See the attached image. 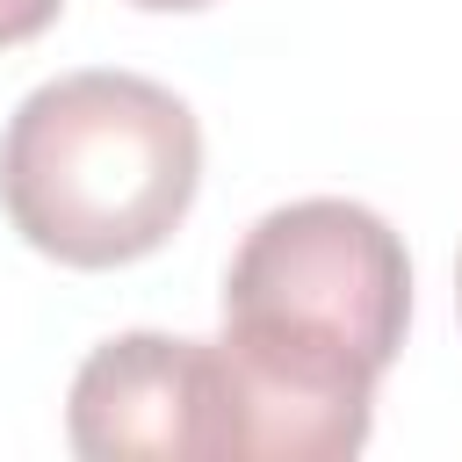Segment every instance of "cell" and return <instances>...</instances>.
<instances>
[{"instance_id": "1", "label": "cell", "mask_w": 462, "mask_h": 462, "mask_svg": "<svg viewBox=\"0 0 462 462\" xmlns=\"http://www.w3.org/2000/svg\"><path fill=\"white\" fill-rule=\"evenodd\" d=\"M411 325L404 238L346 195L267 209L224 267V462H346Z\"/></svg>"}, {"instance_id": "2", "label": "cell", "mask_w": 462, "mask_h": 462, "mask_svg": "<svg viewBox=\"0 0 462 462\" xmlns=\"http://www.w3.org/2000/svg\"><path fill=\"white\" fill-rule=\"evenodd\" d=\"M202 188L195 108L116 65L22 94L0 137V209L58 267H130L159 253Z\"/></svg>"}, {"instance_id": "3", "label": "cell", "mask_w": 462, "mask_h": 462, "mask_svg": "<svg viewBox=\"0 0 462 462\" xmlns=\"http://www.w3.org/2000/svg\"><path fill=\"white\" fill-rule=\"evenodd\" d=\"M65 440L87 462H217L224 455V383L217 346L180 332L101 339L65 397Z\"/></svg>"}, {"instance_id": "4", "label": "cell", "mask_w": 462, "mask_h": 462, "mask_svg": "<svg viewBox=\"0 0 462 462\" xmlns=\"http://www.w3.org/2000/svg\"><path fill=\"white\" fill-rule=\"evenodd\" d=\"M58 7H65V0H0V43H29V36H43V29L58 22Z\"/></svg>"}, {"instance_id": "5", "label": "cell", "mask_w": 462, "mask_h": 462, "mask_svg": "<svg viewBox=\"0 0 462 462\" xmlns=\"http://www.w3.org/2000/svg\"><path fill=\"white\" fill-rule=\"evenodd\" d=\"M130 7H144V14H195V7H209V0H130Z\"/></svg>"}, {"instance_id": "6", "label": "cell", "mask_w": 462, "mask_h": 462, "mask_svg": "<svg viewBox=\"0 0 462 462\" xmlns=\"http://www.w3.org/2000/svg\"><path fill=\"white\" fill-rule=\"evenodd\" d=\"M455 310H462V253H455Z\"/></svg>"}]
</instances>
